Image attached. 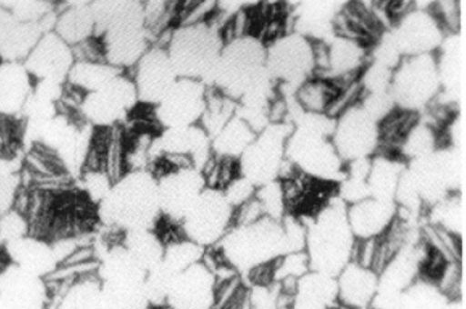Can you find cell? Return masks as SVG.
<instances>
[{"mask_svg":"<svg viewBox=\"0 0 466 309\" xmlns=\"http://www.w3.org/2000/svg\"><path fill=\"white\" fill-rule=\"evenodd\" d=\"M131 70L138 102L149 106H157L178 79L167 49L154 45Z\"/></svg>","mask_w":466,"mask_h":309,"instance_id":"5bb4252c","label":"cell"},{"mask_svg":"<svg viewBox=\"0 0 466 309\" xmlns=\"http://www.w3.org/2000/svg\"><path fill=\"white\" fill-rule=\"evenodd\" d=\"M268 46V74H273L282 85L298 88L314 75L313 45L307 36L286 34Z\"/></svg>","mask_w":466,"mask_h":309,"instance_id":"7c38bea8","label":"cell"},{"mask_svg":"<svg viewBox=\"0 0 466 309\" xmlns=\"http://www.w3.org/2000/svg\"><path fill=\"white\" fill-rule=\"evenodd\" d=\"M215 277L202 262L169 278L166 304L172 309H212Z\"/></svg>","mask_w":466,"mask_h":309,"instance_id":"9a60e30c","label":"cell"},{"mask_svg":"<svg viewBox=\"0 0 466 309\" xmlns=\"http://www.w3.org/2000/svg\"><path fill=\"white\" fill-rule=\"evenodd\" d=\"M347 208L340 199L329 200L310 216V224H307L305 252L311 271L336 278L350 263L351 247L356 237L349 225Z\"/></svg>","mask_w":466,"mask_h":309,"instance_id":"3957f363","label":"cell"},{"mask_svg":"<svg viewBox=\"0 0 466 309\" xmlns=\"http://www.w3.org/2000/svg\"><path fill=\"white\" fill-rule=\"evenodd\" d=\"M256 135L258 133L253 132L251 126L242 117L236 115L212 139V153L218 157L239 159L240 154L245 153Z\"/></svg>","mask_w":466,"mask_h":309,"instance_id":"603a6c76","label":"cell"},{"mask_svg":"<svg viewBox=\"0 0 466 309\" xmlns=\"http://www.w3.org/2000/svg\"><path fill=\"white\" fill-rule=\"evenodd\" d=\"M404 168L406 166H404L403 160L398 159V157L373 154L371 168H370L369 177H367L370 197L394 201L395 191H397Z\"/></svg>","mask_w":466,"mask_h":309,"instance_id":"44dd1931","label":"cell"},{"mask_svg":"<svg viewBox=\"0 0 466 309\" xmlns=\"http://www.w3.org/2000/svg\"><path fill=\"white\" fill-rule=\"evenodd\" d=\"M0 148H2V145H0Z\"/></svg>","mask_w":466,"mask_h":309,"instance_id":"4dcf8cb0","label":"cell"},{"mask_svg":"<svg viewBox=\"0 0 466 309\" xmlns=\"http://www.w3.org/2000/svg\"><path fill=\"white\" fill-rule=\"evenodd\" d=\"M395 26L391 42L402 57L434 55L446 39L443 27L429 8H413Z\"/></svg>","mask_w":466,"mask_h":309,"instance_id":"4fadbf2b","label":"cell"},{"mask_svg":"<svg viewBox=\"0 0 466 309\" xmlns=\"http://www.w3.org/2000/svg\"><path fill=\"white\" fill-rule=\"evenodd\" d=\"M34 83L24 64L0 60V116L21 115Z\"/></svg>","mask_w":466,"mask_h":309,"instance_id":"ac0fdd59","label":"cell"},{"mask_svg":"<svg viewBox=\"0 0 466 309\" xmlns=\"http://www.w3.org/2000/svg\"><path fill=\"white\" fill-rule=\"evenodd\" d=\"M336 283L339 304L358 309L371 307L379 285L375 272L350 262L336 277Z\"/></svg>","mask_w":466,"mask_h":309,"instance_id":"d6986e66","label":"cell"},{"mask_svg":"<svg viewBox=\"0 0 466 309\" xmlns=\"http://www.w3.org/2000/svg\"><path fill=\"white\" fill-rule=\"evenodd\" d=\"M449 299L427 278L416 280L400 295L398 309H444Z\"/></svg>","mask_w":466,"mask_h":309,"instance_id":"484cf974","label":"cell"},{"mask_svg":"<svg viewBox=\"0 0 466 309\" xmlns=\"http://www.w3.org/2000/svg\"><path fill=\"white\" fill-rule=\"evenodd\" d=\"M92 5L74 3L56 15L55 33L70 46H76L95 35Z\"/></svg>","mask_w":466,"mask_h":309,"instance_id":"ffe728a7","label":"cell"},{"mask_svg":"<svg viewBox=\"0 0 466 309\" xmlns=\"http://www.w3.org/2000/svg\"><path fill=\"white\" fill-rule=\"evenodd\" d=\"M14 24L15 20L11 12L5 5H0V48H2L3 43L7 38L9 30L14 26Z\"/></svg>","mask_w":466,"mask_h":309,"instance_id":"f546056e","label":"cell"},{"mask_svg":"<svg viewBox=\"0 0 466 309\" xmlns=\"http://www.w3.org/2000/svg\"><path fill=\"white\" fill-rule=\"evenodd\" d=\"M216 246L238 274H247L258 265L287 254L282 224L270 218L246 227H231Z\"/></svg>","mask_w":466,"mask_h":309,"instance_id":"5b68a950","label":"cell"},{"mask_svg":"<svg viewBox=\"0 0 466 309\" xmlns=\"http://www.w3.org/2000/svg\"><path fill=\"white\" fill-rule=\"evenodd\" d=\"M300 123L293 125L287 139L286 157L301 174L333 184L344 178L345 164L332 144L335 122L326 115L302 111Z\"/></svg>","mask_w":466,"mask_h":309,"instance_id":"7a4b0ae2","label":"cell"},{"mask_svg":"<svg viewBox=\"0 0 466 309\" xmlns=\"http://www.w3.org/2000/svg\"><path fill=\"white\" fill-rule=\"evenodd\" d=\"M224 43L220 29L205 23L177 26L167 45V54L178 77L211 82Z\"/></svg>","mask_w":466,"mask_h":309,"instance_id":"277c9868","label":"cell"},{"mask_svg":"<svg viewBox=\"0 0 466 309\" xmlns=\"http://www.w3.org/2000/svg\"><path fill=\"white\" fill-rule=\"evenodd\" d=\"M311 271L310 262L305 250L302 252L287 253L273 261L274 281L285 280V278H295L300 280L305 274Z\"/></svg>","mask_w":466,"mask_h":309,"instance_id":"4316f807","label":"cell"},{"mask_svg":"<svg viewBox=\"0 0 466 309\" xmlns=\"http://www.w3.org/2000/svg\"><path fill=\"white\" fill-rule=\"evenodd\" d=\"M3 5L11 12L16 23H39L55 12L54 5L46 2L7 3Z\"/></svg>","mask_w":466,"mask_h":309,"instance_id":"83f0119b","label":"cell"},{"mask_svg":"<svg viewBox=\"0 0 466 309\" xmlns=\"http://www.w3.org/2000/svg\"><path fill=\"white\" fill-rule=\"evenodd\" d=\"M397 214L394 201L367 197L347 208L349 225L356 239L380 237L389 225L393 224Z\"/></svg>","mask_w":466,"mask_h":309,"instance_id":"e0dca14e","label":"cell"},{"mask_svg":"<svg viewBox=\"0 0 466 309\" xmlns=\"http://www.w3.org/2000/svg\"><path fill=\"white\" fill-rule=\"evenodd\" d=\"M92 11L95 35L103 40L107 64L122 71L131 70L153 45L145 26L143 3H92Z\"/></svg>","mask_w":466,"mask_h":309,"instance_id":"6da1fadb","label":"cell"},{"mask_svg":"<svg viewBox=\"0 0 466 309\" xmlns=\"http://www.w3.org/2000/svg\"><path fill=\"white\" fill-rule=\"evenodd\" d=\"M238 102L231 100L218 89H207L206 108L199 125L205 129L209 138L214 139L224 126L237 115Z\"/></svg>","mask_w":466,"mask_h":309,"instance_id":"d4e9b609","label":"cell"},{"mask_svg":"<svg viewBox=\"0 0 466 309\" xmlns=\"http://www.w3.org/2000/svg\"><path fill=\"white\" fill-rule=\"evenodd\" d=\"M331 138L344 164L369 159L378 153L379 122L358 104L335 120Z\"/></svg>","mask_w":466,"mask_h":309,"instance_id":"30bf717a","label":"cell"},{"mask_svg":"<svg viewBox=\"0 0 466 309\" xmlns=\"http://www.w3.org/2000/svg\"><path fill=\"white\" fill-rule=\"evenodd\" d=\"M441 93L440 73L434 55L403 57L395 67L390 95L395 107L416 113L428 107Z\"/></svg>","mask_w":466,"mask_h":309,"instance_id":"8992f818","label":"cell"},{"mask_svg":"<svg viewBox=\"0 0 466 309\" xmlns=\"http://www.w3.org/2000/svg\"><path fill=\"white\" fill-rule=\"evenodd\" d=\"M137 105L134 80L123 71L103 88L88 93L80 105L79 113L95 128H116L128 119Z\"/></svg>","mask_w":466,"mask_h":309,"instance_id":"9c48e42d","label":"cell"},{"mask_svg":"<svg viewBox=\"0 0 466 309\" xmlns=\"http://www.w3.org/2000/svg\"><path fill=\"white\" fill-rule=\"evenodd\" d=\"M120 73L123 71L111 66L107 62L76 61L67 76L66 85L88 95L103 88Z\"/></svg>","mask_w":466,"mask_h":309,"instance_id":"cb8c5ba5","label":"cell"},{"mask_svg":"<svg viewBox=\"0 0 466 309\" xmlns=\"http://www.w3.org/2000/svg\"><path fill=\"white\" fill-rule=\"evenodd\" d=\"M338 92V85L332 80L311 76L295 89L296 105L304 113L326 115L327 108Z\"/></svg>","mask_w":466,"mask_h":309,"instance_id":"7402d4cb","label":"cell"},{"mask_svg":"<svg viewBox=\"0 0 466 309\" xmlns=\"http://www.w3.org/2000/svg\"><path fill=\"white\" fill-rule=\"evenodd\" d=\"M291 124H269L258 133L252 144L238 159L242 177L256 187L278 181L286 159L287 139L291 135Z\"/></svg>","mask_w":466,"mask_h":309,"instance_id":"52a82bcc","label":"cell"},{"mask_svg":"<svg viewBox=\"0 0 466 309\" xmlns=\"http://www.w3.org/2000/svg\"><path fill=\"white\" fill-rule=\"evenodd\" d=\"M207 89L208 86L199 80L178 77L154 106L160 128H187L199 124L205 113Z\"/></svg>","mask_w":466,"mask_h":309,"instance_id":"8fae6325","label":"cell"},{"mask_svg":"<svg viewBox=\"0 0 466 309\" xmlns=\"http://www.w3.org/2000/svg\"><path fill=\"white\" fill-rule=\"evenodd\" d=\"M234 208L220 190L205 188L181 221L187 240L198 245L216 246L233 227Z\"/></svg>","mask_w":466,"mask_h":309,"instance_id":"ba28073f","label":"cell"},{"mask_svg":"<svg viewBox=\"0 0 466 309\" xmlns=\"http://www.w3.org/2000/svg\"><path fill=\"white\" fill-rule=\"evenodd\" d=\"M76 64L72 46L65 43L55 31H49L40 38L38 45L24 62L34 82L66 83L70 70Z\"/></svg>","mask_w":466,"mask_h":309,"instance_id":"2e32d148","label":"cell"},{"mask_svg":"<svg viewBox=\"0 0 466 309\" xmlns=\"http://www.w3.org/2000/svg\"><path fill=\"white\" fill-rule=\"evenodd\" d=\"M256 190H258V187L255 184H252L248 179L239 175L225 190H222V193L227 197L228 203L236 209L238 206L245 204L246 201L252 199L255 196Z\"/></svg>","mask_w":466,"mask_h":309,"instance_id":"f1b7e54d","label":"cell"}]
</instances>
